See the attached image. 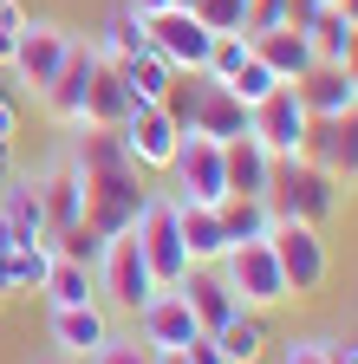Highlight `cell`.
Segmentation results:
<instances>
[{
	"instance_id": "cell-40",
	"label": "cell",
	"mask_w": 358,
	"mask_h": 364,
	"mask_svg": "<svg viewBox=\"0 0 358 364\" xmlns=\"http://www.w3.org/2000/svg\"><path fill=\"white\" fill-rule=\"evenodd\" d=\"M157 364H189V358L183 351H157Z\"/></svg>"
},
{
	"instance_id": "cell-32",
	"label": "cell",
	"mask_w": 358,
	"mask_h": 364,
	"mask_svg": "<svg viewBox=\"0 0 358 364\" xmlns=\"http://www.w3.org/2000/svg\"><path fill=\"white\" fill-rule=\"evenodd\" d=\"M209 33H241V20H248V0H196L189 7Z\"/></svg>"
},
{
	"instance_id": "cell-16",
	"label": "cell",
	"mask_w": 358,
	"mask_h": 364,
	"mask_svg": "<svg viewBox=\"0 0 358 364\" xmlns=\"http://www.w3.org/2000/svg\"><path fill=\"white\" fill-rule=\"evenodd\" d=\"M176 287H183V299H189V312H196V326H202V332H221V326L241 312V299L228 293V280H221L215 267H189Z\"/></svg>"
},
{
	"instance_id": "cell-31",
	"label": "cell",
	"mask_w": 358,
	"mask_h": 364,
	"mask_svg": "<svg viewBox=\"0 0 358 364\" xmlns=\"http://www.w3.org/2000/svg\"><path fill=\"white\" fill-rule=\"evenodd\" d=\"M274 85H287V78H274V72H267V65H260L254 53H248V65H241V72L228 78V91H235L241 105H260V98H267V91H274Z\"/></svg>"
},
{
	"instance_id": "cell-37",
	"label": "cell",
	"mask_w": 358,
	"mask_h": 364,
	"mask_svg": "<svg viewBox=\"0 0 358 364\" xmlns=\"http://www.w3.org/2000/svg\"><path fill=\"white\" fill-rule=\"evenodd\" d=\"M124 7H137L150 20V14H169V7H196V0H124Z\"/></svg>"
},
{
	"instance_id": "cell-22",
	"label": "cell",
	"mask_w": 358,
	"mask_h": 364,
	"mask_svg": "<svg viewBox=\"0 0 358 364\" xmlns=\"http://www.w3.org/2000/svg\"><path fill=\"white\" fill-rule=\"evenodd\" d=\"M221 169H228V196H267L274 156H267L254 136H235V144H221Z\"/></svg>"
},
{
	"instance_id": "cell-35",
	"label": "cell",
	"mask_w": 358,
	"mask_h": 364,
	"mask_svg": "<svg viewBox=\"0 0 358 364\" xmlns=\"http://www.w3.org/2000/svg\"><path fill=\"white\" fill-rule=\"evenodd\" d=\"M280 364H332V351H326V338H287Z\"/></svg>"
},
{
	"instance_id": "cell-1",
	"label": "cell",
	"mask_w": 358,
	"mask_h": 364,
	"mask_svg": "<svg viewBox=\"0 0 358 364\" xmlns=\"http://www.w3.org/2000/svg\"><path fill=\"white\" fill-rule=\"evenodd\" d=\"M345 182L326 169V163H312V156H280L274 176H267V208H274V221H312V228H326L339 215V196Z\"/></svg>"
},
{
	"instance_id": "cell-34",
	"label": "cell",
	"mask_w": 358,
	"mask_h": 364,
	"mask_svg": "<svg viewBox=\"0 0 358 364\" xmlns=\"http://www.w3.org/2000/svg\"><path fill=\"white\" fill-rule=\"evenodd\" d=\"M20 33H26V7H20V0H0V72H7Z\"/></svg>"
},
{
	"instance_id": "cell-27",
	"label": "cell",
	"mask_w": 358,
	"mask_h": 364,
	"mask_svg": "<svg viewBox=\"0 0 358 364\" xmlns=\"http://www.w3.org/2000/svg\"><path fill=\"white\" fill-rule=\"evenodd\" d=\"M46 299H53V306H85V299H98V267H85V260H65V254H53V273H46Z\"/></svg>"
},
{
	"instance_id": "cell-42",
	"label": "cell",
	"mask_w": 358,
	"mask_h": 364,
	"mask_svg": "<svg viewBox=\"0 0 358 364\" xmlns=\"http://www.w3.org/2000/svg\"><path fill=\"white\" fill-rule=\"evenodd\" d=\"M53 364H72V358H53Z\"/></svg>"
},
{
	"instance_id": "cell-17",
	"label": "cell",
	"mask_w": 358,
	"mask_h": 364,
	"mask_svg": "<svg viewBox=\"0 0 358 364\" xmlns=\"http://www.w3.org/2000/svg\"><path fill=\"white\" fill-rule=\"evenodd\" d=\"M248 46H254V59L274 72V78H287V85H300L312 65V46H306V33L300 26H274V33H248Z\"/></svg>"
},
{
	"instance_id": "cell-24",
	"label": "cell",
	"mask_w": 358,
	"mask_h": 364,
	"mask_svg": "<svg viewBox=\"0 0 358 364\" xmlns=\"http://www.w3.org/2000/svg\"><path fill=\"white\" fill-rule=\"evenodd\" d=\"M92 46H98L105 59H130V53H150V20H144L137 7H124V0H117V7H111V20H105V33H98Z\"/></svg>"
},
{
	"instance_id": "cell-19",
	"label": "cell",
	"mask_w": 358,
	"mask_h": 364,
	"mask_svg": "<svg viewBox=\"0 0 358 364\" xmlns=\"http://www.w3.org/2000/svg\"><path fill=\"white\" fill-rule=\"evenodd\" d=\"M39 182V202H46V235H65V228L85 221V176L72 169V156L46 176H33Z\"/></svg>"
},
{
	"instance_id": "cell-15",
	"label": "cell",
	"mask_w": 358,
	"mask_h": 364,
	"mask_svg": "<svg viewBox=\"0 0 358 364\" xmlns=\"http://www.w3.org/2000/svg\"><path fill=\"white\" fill-rule=\"evenodd\" d=\"M306 156H312V163H326L339 182H358V111L312 124V136H306Z\"/></svg>"
},
{
	"instance_id": "cell-3",
	"label": "cell",
	"mask_w": 358,
	"mask_h": 364,
	"mask_svg": "<svg viewBox=\"0 0 358 364\" xmlns=\"http://www.w3.org/2000/svg\"><path fill=\"white\" fill-rule=\"evenodd\" d=\"M267 247H274V260H280V273H287V293H293V299L326 287L332 247H326V235H320L312 221H274V228H267Z\"/></svg>"
},
{
	"instance_id": "cell-25",
	"label": "cell",
	"mask_w": 358,
	"mask_h": 364,
	"mask_svg": "<svg viewBox=\"0 0 358 364\" xmlns=\"http://www.w3.org/2000/svg\"><path fill=\"white\" fill-rule=\"evenodd\" d=\"M221 228H228V241H267V228H274V208H267V196H221L215 202Z\"/></svg>"
},
{
	"instance_id": "cell-18",
	"label": "cell",
	"mask_w": 358,
	"mask_h": 364,
	"mask_svg": "<svg viewBox=\"0 0 358 364\" xmlns=\"http://www.w3.org/2000/svg\"><path fill=\"white\" fill-rule=\"evenodd\" d=\"M176 228H183V254H189V267H215L221 254L235 247L228 228H221V215H215L209 202H176Z\"/></svg>"
},
{
	"instance_id": "cell-5",
	"label": "cell",
	"mask_w": 358,
	"mask_h": 364,
	"mask_svg": "<svg viewBox=\"0 0 358 364\" xmlns=\"http://www.w3.org/2000/svg\"><path fill=\"white\" fill-rule=\"evenodd\" d=\"M130 235H137L150 273H157V287H176L189 273V254H183V228H176V196H150L144 215L130 221Z\"/></svg>"
},
{
	"instance_id": "cell-38",
	"label": "cell",
	"mask_w": 358,
	"mask_h": 364,
	"mask_svg": "<svg viewBox=\"0 0 358 364\" xmlns=\"http://www.w3.org/2000/svg\"><path fill=\"white\" fill-rule=\"evenodd\" d=\"M326 351H332V364H358V345H332L326 338Z\"/></svg>"
},
{
	"instance_id": "cell-2",
	"label": "cell",
	"mask_w": 358,
	"mask_h": 364,
	"mask_svg": "<svg viewBox=\"0 0 358 364\" xmlns=\"http://www.w3.org/2000/svg\"><path fill=\"white\" fill-rule=\"evenodd\" d=\"M215 273L228 280V293H235L248 312H267V306L293 299V293H287V273H280V260H274V247H267V241H241V247H228V254L215 260Z\"/></svg>"
},
{
	"instance_id": "cell-6",
	"label": "cell",
	"mask_w": 358,
	"mask_h": 364,
	"mask_svg": "<svg viewBox=\"0 0 358 364\" xmlns=\"http://www.w3.org/2000/svg\"><path fill=\"white\" fill-rule=\"evenodd\" d=\"M98 293L111 299V306H124V312H137L150 293H157V273H150V260H144V247H137V235H111L105 241V254H98Z\"/></svg>"
},
{
	"instance_id": "cell-39",
	"label": "cell",
	"mask_w": 358,
	"mask_h": 364,
	"mask_svg": "<svg viewBox=\"0 0 358 364\" xmlns=\"http://www.w3.org/2000/svg\"><path fill=\"white\" fill-rule=\"evenodd\" d=\"M345 72L358 78V33H352V53H345Z\"/></svg>"
},
{
	"instance_id": "cell-41",
	"label": "cell",
	"mask_w": 358,
	"mask_h": 364,
	"mask_svg": "<svg viewBox=\"0 0 358 364\" xmlns=\"http://www.w3.org/2000/svg\"><path fill=\"white\" fill-rule=\"evenodd\" d=\"M339 7H345V14H352V26H358V0H339Z\"/></svg>"
},
{
	"instance_id": "cell-7",
	"label": "cell",
	"mask_w": 358,
	"mask_h": 364,
	"mask_svg": "<svg viewBox=\"0 0 358 364\" xmlns=\"http://www.w3.org/2000/svg\"><path fill=\"white\" fill-rule=\"evenodd\" d=\"M169 176H176V202H221L228 196V169H221V144L215 136H183L176 144V156H169Z\"/></svg>"
},
{
	"instance_id": "cell-26",
	"label": "cell",
	"mask_w": 358,
	"mask_h": 364,
	"mask_svg": "<svg viewBox=\"0 0 358 364\" xmlns=\"http://www.w3.org/2000/svg\"><path fill=\"white\" fill-rule=\"evenodd\" d=\"M209 338L221 345V358H228V364H260V358H267V326H260V312H248V306H241L221 332H209Z\"/></svg>"
},
{
	"instance_id": "cell-28",
	"label": "cell",
	"mask_w": 358,
	"mask_h": 364,
	"mask_svg": "<svg viewBox=\"0 0 358 364\" xmlns=\"http://www.w3.org/2000/svg\"><path fill=\"white\" fill-rule=\"evenodd\" d=\"M117 72H124V85H130V98H137V105H163V91L176 78V65L157 59V53H130V59H117Z\"/></svg>"
},
{
	"instance_id": "cell-21",
	"label": "cell",
	"mask_w": 358,
	"mask_h": 364,
	"mask_svg": "<svg viewBox=\"0 0 358 364\" xmlns=\"http://www.w3.org/2000/svg\"><path fill=\"white\" fill-rule=\"evenodd\" d=\"M0 215H7L14 241H53L46 235V202H39V182L33 176H14L7 189H0Z\"/></svg>"
},
{
	"instance_id": "cell-11",
	"label": "cell",
	"mask_w": 358,
	"mask_h": 364,
	"mask_svg": "<svg viewBox=\"0 0 358 364\" xmlns=\"http://www.w3.org/2000/svg\"><path fill=\"white\" fill-rule=\"evenodd\" d=\"M117 136H124V150H130L137 169H169L176 144H183V130H176V117L163 105H130V117L117 124Z\"/></svg>"
},
{
	"instance_id": "cell-4",
	"label": "cell",
	"mask_w": 358,
	"mask_h": 364,
	"mask_svg": "<svg viewBox=\"0 0 358 364\" xmlns=\"http://www.w3.org/2000/svg\"><path fill=\"white\" fill-rule=\"evenodd\" d=\"M248 136L267 150V156H306V136H312V117L300 105V91L293 85H274L260 105H248Z\"/></svg>"
},
{
	"instance_id": "cell-14",
	"label": "cell",
	"mask_w": 358,
	"mask_h": 364,
	"mask_svg": "<svg viewBox=\"0 0 358 364\" xmlns=\"http://www.w3.org/2000/svg\"><path fill=\"white\" fill-rule=\"evenodd\" d=\"M293 91H300V105H306V117H312V124L358 111V78H352L345 65H312V72H306Z\"/></svg>"
},
{
	"instance_id": "cell-10",
	"label": "cell",
	"mask_w": 358,
	"mask_h": 364,
	"mask_svg": "<svg viewBox=\"0 0 358 364\" xmlns=\"http://www.w3.org/2000/svg\"><path fill=\"white\" fill-rule=\"evenodd\" d=\"M209 46H215V33H209L189 7L150 14V53H157V59H169L176 72H202V65H209Z\"/></svg>"
},
{
	"instance_id": "cell-13",
	"label": "cell",
	"mask_w": 358,
	"mask_h": 364,
	"mask_svg": "<svg viewBox=\"0 0 358 364\" xmlns=\"http://www.w3.org/2000/svg\"><path fill=\"white\" fill-rule=\"evenodd\" d=\"M111 338V318H105V306L98 299H85V306H53V345H59V358H92L98 345Z\"/></svg>"
},
{
	"instance_id": "cell-12",
	"label": "cell",
	"mask_w": 358,
	"mask_h": 364,
	"mask_svg": "<svg viewBox=\"0 0 358 364\" xmlns=\"http://www.w3.org/2000/svg\"><path fill=\"white\" fill-rule=\"evenodd\" d=\"M137 332H144L150 351H183L189 338H202V326H196L183 287H157V293L137 306Z\"/></svg>"
},
{
	"instance_id": "cell-33",
	"label": "cell",
	"mask_w": 358,
	"mask_h": 364,
	"mask_svg": "<svg viewBox=\"0 0 358 364\" xmlns=\"http://www.w3.org/2000/svg\"><path fill=\"white\" fill-rule=\"evenodd\" d=\"M85 364H157V351H150V345H137V338H117V332H111V338H105L92 358H85Z\"/></svg>"
},
{
	"instance_id": "cell-30",
	"label": "cell",
	"mask_w": 358,
	"mask_h": 364,
	"mask_svg": "<svg viewBox=\"0 0 358 364\" xmlns=\"http://www.w3.org/2000/svg\"><path fill=\"white\" fill-rule=\"evenodd\" d=\"M248 53H254V46H248V33H215V46H209V78H221V85H228L241 65H248Z\"/></svg>"
},
{
	"instance_id": "cell-9",
	"label": "cell",
	"mask_w": 358,
	"mask_h": 364,
	"mask_svg": "<svg viewBox=\"0 0 358 364\" xmlns=\"http://www.w3.org/2000/svg\"><path fill=\"white\" fill-rule=\"evenodd\" d=\"M65 53H72V33H65V26H53V20H26V33H20V46H14V59H7V72H14L26 91H46L53 72L65 65Z\"/></svg>"
},
{
	"instance_id": "cell-8",
	"label": "cell",
	"mask_w": 358,
	"mask_h": 364,
	"mask_svg": "<svg viewBox=\"0 0 358 364\" xmlns=\"http://www.w3.org/2000/svg\"><path fill=\"white\" fill-rule=\"evenodd\" d=\"M98 46L92 39H72V53H65V65L53 72V85L39 91V105H46V117H59V124H85V98H92V72H98Z\"/></svg>"
},
{
	"instance_id": "cell-23",
	"label": "cell",
	"mask_w": 358,
	"mask_h": 364,
	"mask_svg": "<svg viewBox=\"0 0 358 364\" xmlns=\"http://www.w3.org/2000/svg\"><path fill=\"white\" fill-rule=\"evenodd\" d=\"M352 33H358V26H352V14L339 7V0H326V7L306 20V46H312V59H320V65H345Z\"/></svg>"
},
{
	"instance_id": "cell-20",
	"label": "cell",
	"mask_w": 358,
	"mask_h": 364,
	"mask_svg": "<svg viewBox=\"0 0 358 364\" xmlns=\"http://www.w3.org/2000/svg\"><path fill=\"white\" fill-rule=\"evenodd\" d=\"M130 85H124V72H117V59H98V72H92V98H85V124H98V130H117L124 117H130Z\"/></svg>"
},
{
	"instance_id": "cell-36",
	"label": "cell",
	"mask_w": 358,
	"mask_h": 364,
	"mask_svg": "<svg viewBox=\"0 0 358 364\" xmlns=\"http://www.w3.org/2000/svg\"><path fill=\"white\" fill-rule=\"evenodd\" d=\"M183 358H189V364H228V358H221V345H215L209 332H202V338H189V345H183Z\"/></svg>"
},
{
	"instance_id": "cell-29",
	"label": "cell",
	"mask_w": 358,
	"mask_h": 364,
	"mask_svg": "<svg viewBox=\"0 0 358 364\" xmlns=\"http://www.w3.org/2000/svg\"><path fill=\"white\" fill-rule=\"evenodd\" d=\"M7 273H14V293H46V273H53V241H20L7 254Z\"/></svg>"
}]
</instances>
